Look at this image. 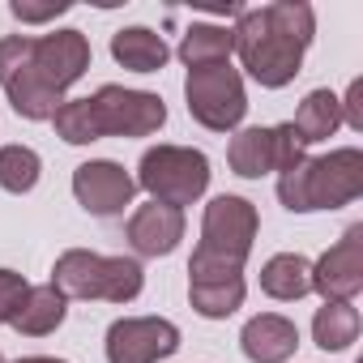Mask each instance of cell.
Returning <instances> with one entry per match:
<instances>
[{"label": "cell", "instance_id": "obj_1", "mask_svg": "<svg viewBox=\"0 0 363 363\" xmlns=\"http://www.w3.org/2000/svg\"><path fill=\"white\" fill-rule=\"evenodd\" d=\"M90 69V43L82 30H56L43 39H0V86L26 120H52L65 107V90Z\"/></svg>", "mask_w": 363, "mask_h": 363}, {"label": "cell", "instance_id": "obj_2", "mask_svg": "<svg viewBox=\"0 0 363 363\" xmlns=\"http://www.w3.org/2000/svg\"><path fill=\"white\" fill-rule=\"evenodd\" d=\"M312 30H316L312 5H303V0H274L265 9H240L231 39L252 82L278 90L295 82L303 52L312 43Z\"/></svg>", "mask_w": 363, "mask_h": 363}, {"label": "cell", "instance_id": "obj_3", "mask_svg": "<svg viewBox=\"0 0 363 363\" xmlns=\"http://www.w3.org/2000/svg\"><path fill=\"white\" fill-rule=\"evenodd\" d=\"M52 124L56 137H65L69 145H90L99 137H150L167 124V107L158 94L103 86L90 99H65Z\"/></svg>", "mask_w": 363, "mask_h": 363}, {"label": "cell", "instance_id": "obj_4", "mask_svg": "<svg viewBox=\"0 0 363 363\" xmlns=\"http://www.w3.org/2000/svg\"><path fill=\"white\" fill-rule=\"evenodd\" d=\"M363 193V154L354 145L333 150L325 158H303L278 175V197L291 214L337 210Z\"/></svg>", "mask_w": 363, "mask_h": 363}, {"label": "cell", "instance_id": "obj_5", "mask_svg": "<svg viewBox=\"0 0 363 363\" xmlns=\"http://www.w3.org/2000/svg\"><path fill=\"white\" fill-rule=\"evenodd\" d=\"M257 206L244 197H214L206 206L201 244L189 261V278H244V261L257 240Z\"/></svg>", "mask_w": 363, "mask_h": 363}, {"label": "cell", "instance_id": "obj_6", "mask_svg": "<svg viewBox=\"0 0 363 363\" xmlns=\"http://www.w3.org/2000/svg\"><path fill=\"white\" fill-rule=\"evenodd\" d=\"M141 265L128 257H99L86 248H69L56 269H52V286L65 299H111V303H128L141 295Z\"/></svg>", "mask_w": 363, "mask_h": 363}, {"label": "cell", "instance_id": "obj_7", "mask_svg": "<svg viewBox=\"0 0 363 363\" xmlns=\"http://www.w3.org/2000/svg\"><path fill=\"white\" fill-rule=\"evenodd\" d=\"M137 184L162 206H193L210 189V158L189 145H154L141 154Z\"/></svg>", "mask_w": 363, "mask_h": 363}, {"label": "cell", "instance_id": "obj_8", "mask_svg": "<svg viewBox=\"0 0 363 363\" xmlns=\"http://www.w3.org/2000/svg\"><path fill=\"white\" fill-rule=\"evenodd\" d=\"M184 99H189V116L214 133H227L244 120L248 111V94H244V82L240 73L223 60V65H201V69H189V82H184Z\"/></svg>", "mask_w": 363, "mask_h": 363}, {"label": "cell", "instance_id": "obj_9", "mask_svg": "<svg viewBox=\"0 0 363 363\" xmlns=\"http://www.w3.org/2000/svg\"><path fill=\"white\" fill-rule=\"evenodd\" d=\"M303 141L291 124H274V128H244L235 133L227 158L231 171L244 179H261L265 171H291L295 162H303Z\"/></svg>", "mask_w": 363, "mask_h": 363}, {"label": "cell", "instance_id": "obj_10", "mask_svg": "<svg viewBox=\"0 0 363 363\" xmlns=\"http://www.w3.org/2000/svg\"><path fill=\"white\" fill-rule=\"evenodd\" d=\"M179 350V329L162 316H124L107 329V363H158Z\"/></svg>", "mask_w": 363, "mask_h": 363}, {"label": "cell", "instance_id": "obj_11", "mask_svg": "<svg viewBox=\"0 0 363 363\" xmlns=\"http://www.w3.org/2000/svg\"><path fill=\"white\" fill-rule=\"evenodd\" d=\"M312 291L325 295V303H350L363 291V227H346V235L312 265Z\"/></svg>", "mask_w": 363, "mask_h": 363}, {"label": "cell", "instance_id": "obj_12", "mask_svg": "<svg viewBox=\"0 0 363 363\" xmlns=\"http://www.w3.org/2000/svg\"><path fill=\"white\" fill-rule=\"evenodd\" d=\"M73 193H77V201H82L90 214L116 218V214H124V206L133 201L137 179H133L120 162L94 158V162H82V167L73 171Z\"/></svg>", "mask_w": 363, "mask_h": 363}, {"label": "cell", "instance_id": "obj_13", "mask_svg": "<svg viewBox=\"0 0 363 363\" xmlns=\"http://www.w3.org/2000/svg\"><path fill=\"white\" fill-rule=\"evenodd\" d=\"M184 240V210L150 201L128 218V244L141 257H167L175 252V244Z\"/></svg>", "mask_w": 363, "mask_h": 363}, {"label": "cell", "instance_id": "obj_14", "mask_svg": "<svg viewBox=\"0 0 363 363\" xmlns=\"http://www.w3.org/2000/svg\"><path fill=\"white\" fill-rule=\"evenodd\" d=\"M240 346H244V354L252 363H286L295 354V346H299V329L278 312H261V316H252L244 325Z\"/></svg>", "mask_w": 363, "mask_h": 363}, {"label": "cell", "instance_id": "obj_15", "mask_svg": "<svg viewBox=\"0 0 363 363\" xmlns=\"http://www.w3.org/2000/svg\"><path fill=\"white\" fill-rule=\"evenodd\" d=\"M111 56L133 69V73H158L171 56V48L162 43V35L145 30V26H128V30H116L111 35Z\"/></svg>", "mask_w": 363, "mask_h": 363}, {"label": "cell", "instance_id": "obj_16", "mask_svg": "<svg viewBox=\"0 0 363 363\" xmlns=\"http://www.w3.org/2000/svg\"><path fill=\"white\" fill-rule=\"evenodd\" d=\"M337 124H342V103H337V94H333V90H312V94L299 103L295 120H291V128L299 133V141H303V145L329 141Z\"/></svg>", "mask_w": 363, "mask_h": 363}, {"label": "cell", "instance_id": "obj_17", "mask_svg": "<svg viewBox=\"0 0 363 363\" xmlns=\"http://www.w3.org/2000/svg\"><path fill=\"white\" fill-rule=\"evenodd\" d=\"M261 291L269 299H303L312 291V265L299 252H278L261 269Z\"/></svg>", "mask_w": 363, "mask_h": 363}, {"label": "cell", "instance_id": "obj_18", "mask_svg": "<svg viewBox=\"0 0 363 363\" xmlns=\"http://www.w3.org/2000/svg\"><path fill=\"white\" fill-rule=\"evenodd\" d=\"M60 320H65V295L48 282V286H30V291H26L22 308H18V316H13L9 325H13L18 333H26V337H43V333H52Z\"/></svg>", "mask_w": 363, "mask_h": 363}, {"label": "cell", "instance_id": "obj_19", "mask_svg": "<svg viewBox=\"0 0 363 363\" xmlns=\"http://www.w3.org/2000/svg\"><path fill=\"white\" fill-rule=\"evenodd\" d=\"M235 52V39L227 26H193L179 43V60L189 69H201V65H223L227 56Z\"/></svg>", "mask_w": 363, "mask_h": 363}, {"label": "cell", "instance_id": "obj_20", "mask_svg": "<svg viewBox=\"0 0 363 363\" xmlns=\"http://www.w3.org/2000/svg\"><path fill=\"white\" fill-rule=\"evenodd\" d=\"M312 337L320 350H346L359 337V312L354 303H325L312 320Z\"/></svg>", "mask_w": 363, "mask_h": 363}, {"label": "cell", "instance_id": "obj_21", "mask_svg": "<svg viewBox=\"0 0 363 363\" xmlns=\"http://www.w3.org/2000/svg\"><path fill=\"white\" fill-rule=\"evenodd\" d=\"M39 154L30 145H5L0 150V189L5 193H30L39 184Z\"/></svg>", "mask_w": 363, "mask_h": 363}, {"label": "cell", "instance_id": "obj_22", "mask_svg": "<svg viewBox=\"0 0 363 363\" xmlns=\"http://www.w3.org/2000/svg\"><path fill=\"white\" fill-rule=\"evenodd\" d=\"M26 291H30V282H26L22 274L0 269V325H9V320L18 316V308H22Z\"/></svg>", "mask_w": 363, "mask_h": 363}, {"label": "cell", "instance_id": "obj_23", "mask_svg": "<svg viewBox=\"0 0 363 363\" xmlns=\"http://www.w3.org/2000/svg\"><path fill=\"white\" fill-rule=\"evenodd\" d=\"M69 13V0H48V5H26V0H13V18L18 22H52Z\"/></svg>", "mask_w": 363, "mask_h": 363}, {"label": "cell", "instance_id": "obj_24", "mask_svg": "<svg viewBox=\"0 0 363 363\" xmlns=\"http://www.w3.org/2000/svg\"><path fill=\"white\" fill-rule=\"evenodd\" d=\"M346 111V124L350 128H363V82H350V90H346V103H342Z\"/></svg>", "mask_w": 363, "mask_h": 363}, {"label": "cell", "instance_id": "obj_25", "mask_svg": "<svg viewBox=\"0 0 363 363\" xmlns=\"http://www.w3.org/2000/svg\"><path fill=\"white\" fill-rule=\"evenodd\" d=\"M22 363H65V359H48V354H30V359H22Z\"/></svg>", "mask_w": 363, "mask_h": 363}, {"label": "cell", "instance_id": "obj_26", "mask_svg": "<svg viewBox=\"0 0 363 363\" xmlns=\"http://www.w3.org/2000/svg\"><path fill=\"white\" fill-rule=\"evenodd\" d=\"M0 363H9V359H5V354H0Z\"/></svg>", "mask_w": 363, "mask_h": 363}]
</instances>
